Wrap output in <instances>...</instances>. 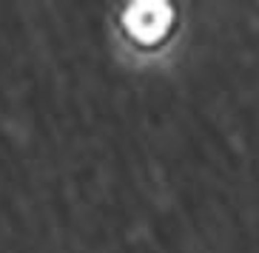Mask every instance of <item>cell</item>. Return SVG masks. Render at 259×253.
Instances as JSON below:
<instances>
[{"mask_svg": "<svg viewBox=\"0 0 259 253\" xmlns=\"http://www.w3.org/2000/svg\"><path fill=\"white\" fill-rule=\"evenodd\" d=\"M168 17H171V9L168 6H131L125 23L134 31V37L140 40H157L162 31L168 29Z\"/></svg>", "mask_w": 259, "mask_h": 253, "instance_id": "6da1fadb", "label": "cell"}]
</instances>
